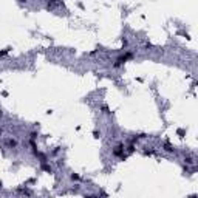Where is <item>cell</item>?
I'll return each instance as SVG.
<instances>
[{
  "mask_svg": "<svg viewBox=\"0 0 198 198\" xmlns=\"http://www.w3.org/2000/svg\"><path fill=\"white\" fill-rule=\"evenodd\" d=\"M19 2H26V0H19Z\"/></svg>",
  "mask_w": 198,
  "mask_h": 198,
  "instance_id": "4",
  "label": "cell"
},
{
  "mask_svg": "<svg viewBox=\"0 0 198 198\" xmlns=\"http://www.w3.org/2000/svg\"><path fill=\"white\" fill-rule=\"evenodd\" d=\"M71 180H79V175H76V174H73V175H71Z\"/></svg>",
  "mask_w": 198,
  "mask_h": 198,
  "instance_id": "3",
  "label": "cell"
},
{
  "mask_svg": "<svg viewBox=\"0 0 198 198\" xmlns=\"http://www.w3.org/2000/svg\"><path fill=\"white\" fill-rule=\"evenodd\" d=\"M3 146L6 147V149H17L19 147V141L16 139V138H12V136H5L3 138Z\"/></svg>",
  "mask_w": 198,
  "mask_h": 198,
  "instance_id": "1",
  "label": "cell"
},
{
  "mask_svg": "<svg viewBox=\"0 0 198 198\" xmlns=\"http://www.w3.org/2000/svg\"><path fill=\"white\" fill-rule=\"evenodd\" d=\"M113 155L115 156H121V155H124V144H116L115 146V149H113Z\"/></svg>",
  "mask_w": 198,
  "mask_h": 198,
  "instance_id": "2",
  "label": "cell"
}]
</instances>
